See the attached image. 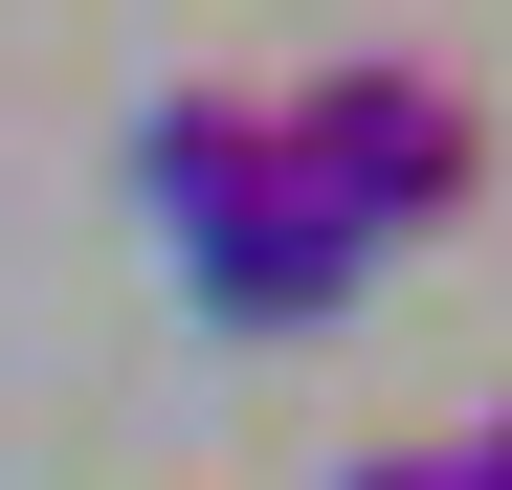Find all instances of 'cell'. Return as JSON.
Masks as SVG:
<instances>
[{"mask_svg":"<svg viewBox=\"0 0 512 490\" xmlns=\"http://www.w3.org/2000/svg\"><path fill=\"white\" fill-rule=\"evenodd\" d=\"M134 201H156V245H179V290L223 312V335H312V312H357V223L268 156L245 90H156V112H134Z\"/></svg>","mask_w":512,"mask_h":490,"instance_id":"6da1fadb","label":"cell"},{"mask_svg":"<svg viewBox=\"0 0 512 490\" xmlns=\"http://www.w3.org/2000/svg\"><path fill=\"white\" fill-rule=\"evenodd\" d=\"M268 156H290L334 223H357V268H379V245H446V223H468V179H490V112H468L423 45H357V67H312V90L268 112Z\"/></svg>","mask_w":512,"mask_h":490,"instance_id":"7a4b0ae2","label":"cell"},{"mask_svg":"<svg viewBox=\"0 0 512 490\" xmlns=\"http://www.w3.org/2000/svg\"><path fill=\"white\" fill-rule=\"evenodd\" d=\"M446 490H512V401H490V424H468V446H446Z\"/></svg>","mask_w":512,"mask_h":490,"instance_id":"3957f363","label":"cell"},{"mask_svg":"<svg viewBox=\"0 0 512 490\" xmlns=\"http://www.w3.org/2000/svg\"><path fill=\"white\" fill-rule=\"evenodd\" d=\"M334 490H446V446H379V468H334Z\"/></svg>","mask_w":512,"mask_h":490,"instance_id":"277c9868","label":"cell"}]
</instances>
